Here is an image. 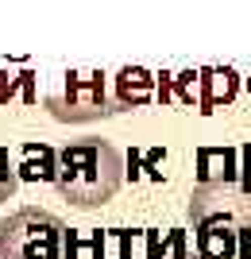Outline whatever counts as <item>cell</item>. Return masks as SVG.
Instances as JSON below:
<instances>
[{
	"mask_svg": "<svg viewBox=\"0 0 251 259\" xmlns=\"http://www.w3.org/2000/svg\"><path fill=\"white\" fill-rule=\"evenodd\" d=\"M155 97V77L143 70V66H124L116 74V105L124 108H139Z\"/></svg>",
	"mask_w": 251,
	"mask_h": 259,
	"instance_id": "cell-6",
	"label": "cell"
},
{
	"mask_svg": "<svg viewBox=\"0 0 251 259\" xmlns=\"http://www.w3.org/2000/svg\"><path fill=\"white\" fill-rule=\"evenodd\" d=\"M240 93V74L232 66H205L197 70V112H217V108L232 105Z\"/></svg>",
	"mask_w": 251,
	"mask_h": 259,
	"instance_id": "cell-5",
	"label": "cell"
},
{
	"mask_svg": "<svg viewBox=\"0 0 251 259\" xmlns=\"http://www.w3.org/2000/svg\"><path fill=\"white\" fill-rule=\"evenodd\" d=\"M170 251H174L170 259H189L186 255V232H170Z\"/></svg>",
	"mask_w": 251,
	"mask_h": 259,
	"instance_id": "cell-12",
	"label": "cell"
},
{
	"mask_svg": "<svg viewBox=\"0 0 251 259\" xmlns=\"http://www.w3.org/2000/svg\"><path fill=\"white\" fill-rule=\"evenodd\" d=\"M240 236L232 232H197V255L201 259H232Z\"/></svg>",
	"mask_w": 251,
	"mask_h": 259,
	"instance_id": "cell-9",
	"label": "cell"
},
{
	"mask_svg": "<svg viewBox=\"0 0 251 259\" xmlns=\"http://www.w3.org/2000/svg\"><path fill=\"white\" fill-rule=\"evenodd\" d=\"M16 186H20V174H16V166H12L8 151L0 147V201H8V197L16 194Z\"/></svg>",
	"mask_w": 251,
	"mask_h": 259,
	"instance_id": "cell-10",
	"label": "cell"
},
{
	"mask_svg": "<svg viewBox=\"0 0 251 259\" xmlns=\"http://www.w3.org/2000/svg\"><path fill=\"white\" fill-rule=\"evenodd\" d=\"M247 93H251V77H247Z\"/></svg>",
	"mask_w": 251,
	"mask_h": 259,
	"instance_id": "cell-15",
	"label": "cell"
},
{
	"mask_svg": "<svg viewBox=\"0 0 251 259\" xmlns=\"http://www.w3.org/2000/svg\"><path fill=\"white\" fill-rule=\"evenodd\" d=\"M232 151H217V147H201L197 151V174H201V182H217V178H232Z\"/></svg>",
	"mask_w": 251,
	"mask_h": 259,
	"instance_id": "cell-8",
	"label": "cell"
},
{
	"mask_svg": "<svg viewBox=\"0 0 251 259\" xmlns=\"http://www.w3.org/2000/svg\"><path fill=\"white\" fill-rule=\"evenodd\" d=\"M0 259H74V232L39 205L0 221Z\"/></svg>",
	"mask_w": 251,
	"mask_h": 259,
	"instance_id": "cell-2",
	"label": "cell"
},
{
	"mask_svg": "<svg viewBox=\"0 0 251 259\" xmlns=\"http://www.w3.org/2000/svg\"><path fill=\"white\" fill-rule=\"evenodd\" d=\"M124 182V159L105 140H77L66 143L55 162L58 194L77 209H97L116 197Z\"/></svg>",
	"mask_w": 251,
	"mask_h": 259,
	"instance_id": "cell-1",
	"label": "cell"
},
{
	"mask_svg": "<svg viewBox=\"0 0 251 259\" xmlns=\"http://www.w3.org/2000/svg\"><path fill=\"white\" fill-rule=\"evenodd\" d=\"M189 221L197 232H232L247 240L251 236V186L236 178L197 182L189 194Z\"/></svg>",
	"mask_w": 251,
	"mask_h": 259,
	"instance_id": "cell-3",
	"label": "cell"
},
{
	"mask_svg": "<svg viewBox=\"0 0 251 259\" xmlns=\"http://www.w3.org/2000/svg\"><path fill=\"white\" fill-rule=\"evenodd\" d=\"M240 259H251V240L243 244V255H240Z\"/></svg>",
	"mask_w": 251,
	"mask_h": 259,
	"instance_id": "cell-14",
	"label": "cell"
},
{
	"mask_svg": "<svg viewBox=\"0 0 251 259\" xmlns=\"http://www.w3.org/2000/svg\"><path fill=\"white\" fill-rule=\"evenodd\" d=\"M240 155H243V182L251 186V147H243Z\"/></svg>",
	"mask_w": 251,
	"mask_h": 259,
	"instance_id": "cell-13",
	"label": "cell"
},
{
	"mask_svg": "<svg viewBox=\"0 0 251 259\" xmlns=\"http://www.w3.org/2000/svg\"><path fill=\"white\" fill-rule=\"evenodd\" d=\"M55 162H58V155L51 151V147H35V143H27V147H23V162H20V178H31V182H39V178H55Z\"/></svg>",
	"mask_w": 251,
	"mask_h": 259,
	"instance_id": "cell-7",
	"label": "cell"
},
{
	"mask_svg": "<svg viewBox=\"0 0 251 259\" xmlns=\"http://www.w3.org/2000/svg\"><path fill=\"white\" fill-rule=\"evenodd\" d=\"M46 108H51L55 120H66V124H89V120L120 112V105L109 101L101 70H93V74H62V85L46 97Z\"/></svg>",
	"mask_w": 251,
	"mask_h": 259,
	"instance_id": "cell-4",
	"label": "cell"
},
{
	"mask_svg": "<svg viewBox=\"0 0 251 259\" xmlns=\"http://www.w3.org/2000/svg\"><path fill=\"white\" fill-rule=\"evenodd\" d=\"M182 105H197V70H186L178 74V93H174Z\"/></svg>",
	"mask_w": 251,
	"mask_h": 259,
	"instance_id": "cell-11",
	"label": "cell"
}]
</instances>
